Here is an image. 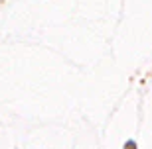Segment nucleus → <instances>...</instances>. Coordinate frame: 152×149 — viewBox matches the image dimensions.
<instances>
[]
</instances>
